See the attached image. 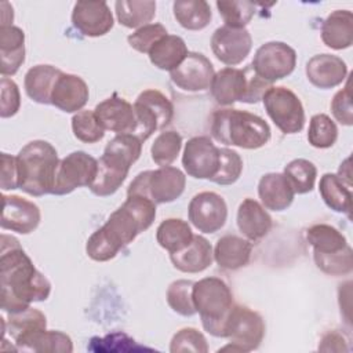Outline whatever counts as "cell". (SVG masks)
Masks as SVG:
<instances>
[{
    "label": "cell",
    "mask_w": 353,
    "mask_h": 353,
    "mask_svg": "<svg viewBox=\"0 0 353 353\" xmlns=\"http://www.w3.org/2000/svg\"><path fill=\"white\" fill-rule=\"evenodd\" d=\"M50 292L51 283L36 269L19 241L3 233L0 250L1 309L6 313L22 312L32 302L46 301Z\"/></svg>",
    "instance_id": "1"
},
{
    "label": "cell",
    "mask_w": 353,
    "mask_h": 353,
    "mask_svg": "<svg viewBox=\"0 0 353 353\" xmlns=\"http://www.w3.org/2000/svg\"><path fill=\"white\" fill-rule=\"evenodd\" d=\"M156 218V204L143 196L130 194L108 221L87 240L85 252L97 262L113 259L135 237L149 229Z\"/></svg>",
    "instance_id": "2"
},
{
    "label": "cell",
    "mask_w": 353,
    "mask_h": 353,
    "mask_svg": "<svg viewBox=\"0 0 353 353\" xmlns=\"http://www.w3.org/2000/svg\"><path fill=\"white\" fill-rule=\"evenodd\" d=\"M142 141L132 134H117L108 142L98 160V171L90 190L99 197L112 196L125 181L130 167L139 159Z\"/></svg>",
    "instance_id": "3"
},
{
    "label": "cell",
    "mask_w": 353,
    "mask_h": 353,
    "mask_svg": "<svg viewBox=\"0 0 353 353\" xmlns=\"http://www.w3.org/2000/svg\"><path fill=\"white\" fill-rule=\"evenodd\" d=\"M210 131L215 141L241 149H259L270 139L269 124L258 114L240 109H218L212 113Z\"/></svg>",
    "instance_id": "4"
},
{
    "label": "cell",
    "mask_w": 353,
    "mask_h": 353,
    "mask_svg": "<svg viewBox=\"0 0 353 353\" xmlns=\"http://www.w3.org/2000/svg\"><path fill=\"white\" fill-rule=\"evenodd\" d=\"M58 164L57 149L50 142L30 141L17 154L19 189L34 197L51 193Z\"/></svg>",
    "instance_id": "5"
},
{
    "label": "cell",
    "mask_w": 353,
    "mask_h": 353,
    "mask_svg": "<svg viewBox=\"0 0 353 353\" xmlns=\"http://www.w3.org/2000/svg\"><path fill=\"white\" fill-rule=\"evenodd\" d=\"M193 303L203 328L216 338H225V325L233 307V294L219 277H204L193 284Z\"/></svg>",
    "instance_id": "6"
},
{
    "label": "cell",
    "mask_w": 353,
    "mask_h": 353,
    "mask_svg": "<svg viewBox=\"0 0 353 353\" xmlns=\"http://www.w3.org/2000/svg\"><path fill=\"white\" fill-rule=\"evenodd\" d=\"M185 186V174L176 167L167 165L139 172L128 185L127 196L138 194L150 199L154 204H165L179 199Z\"/></svg>",
    "instance_id": "7"
},
{
    "label": "cell",
    "mask_w": 353,
    "mask_h": 353,
    "mask_svg": "<svg viewBox=\"0 0 353 353\" xmlns=\"http://www.w3.org/2000/svg\"><path fill=\"white\" fill-rule=\"evenodd\" d=\"M265 321L262 316L243 305H233L225 325V338L229 345L219 349V352H252L259 347L265 336Z\"/></svg>",
    "instance_id": "8"
},
{
    "label": "cell",
    "mask_w": 353,
    "mask_h": 353,
    "mask_svg": "<svg viewBox=\"0 0 353 353\" xmlns=\"http://www.w3.org/2000/svg\"><path fill=\"white\" fill-rule=\"evenodd\" d=\"M262 102L268 116L281 132L296 134L302 131L305 109L294 91L284 85H272L265 92Z\"/></svg>",
    "instance_id": "9"
},
{
    "label": "cell",
    "mask_w": 353,
    "mask_h": 353,
    "mask_svg": "<svg viewBox=\"0 0 353 353\" xmlns=\"http://www.w3.org/2000/svg\"><path fill=\"white\" fill-rule=\"evenodd\" d=\"M132 106L137 117V128L132 135L142 142L153 132L167 127L174 116L171 101L161 91L153 88L142 91Z\"/></svg>",
    "instance_id": "10"
},
{
    "label": "cell",
    "mask_w": 353,
    "mask_h": 353,
    "mask_svg": "<svg viewBox=\"0 0 353 353\" xmlns=\"http://www.w3.org/2000/svg\"><path fill=\"white\" fill-rule=\"evenodd\" d=\"M98 160L91 154L76 150L59 160L51 194L63 196L81 186H91L97 176Z\"/></svg>",
    "instance_id": "11"
},
{
    "label": "cell",
    "mask_w": 353,
    "mask_h": 353,
    "mask_svg": "<svg viewBox=\"0 0 353 353\" xmlns=\"http://www.w3.org/2000/svg\"><path fill=\"white\" fill-rule=\"evenodd\" d=\"M296 66V52L283 41L262 44L251 62L252 70L265 81L274 83L290 76Z\"/></svg>",
    "instance_id": "12"
},
{
    "label": "cell",
    "mask_w": 353,
    "mask_h": 353,
    "mask_svg": "<svg viewBox=\"0 0 353 353\" xmlns=\"http://www.w3.org/2000/svg\"><path fill=\"white\" fill-rule=\"evenodd\" d=\"M219 161V148L208 137H193L185 143L182 165L189 176L211 181L218 172Z\"/></svg>",
    "instance_id": "13"
},
{
    "label": "cell",
    "mask_w": 353,
    "mask_h": 353,
    "mask_svg": "<svg viewBox=\"0 0 353 353\" xmlns=\"http://www.w3.org/2000/svg\"><path fill=\"white\" fill-rule=\"evenodd\" d=\"M190 223L201 233H215L223 228L228 219L225 199L215 192H200L194 194L188 207Z\"/></svg>",
    "instance_id": "14"
},
{
    "label": "cell",
    "mask_w": 353,
    "mask_h": 353,
    "mask_svg": "<svg viewBox=\"0 0 353 353\" xmlns=\"http://www.w3.org/2000/svg\"><path fill=\"white\" fill-rule=\"evenodd\" d=\"M252 48V37L245 28L219 26L211 36V50L229 68L241 63Z\"/></svg>",
    "instance_id": "15"
},
{
    "label": "cell",
    "mask_w": 353,
    "mask_h": 353,
    "mask_svg": "<svg viewBox=\"0 0 353 353\" xmlns=\"http://www.w3.org/2000/svg\"><path fill=\"white\" fill-rule=\"evenodd\" d=\"M214 65L201 52L189 51L182 63L170 72L171 81L181 90L189 92L205 91L214 79Z\"/></svg>",
    "instance_id": "16"
},
{
    "label": "cell",
    "mask_w": 353,
    "mask_h": 353,
    "mask_svg": "<svg viewBox=\"0 0 353 353\" xmlns=\"http://www.w3.org/2000/svg\"><path fill=\"white\" fill-rule=\"evenodd\" d=\"M1 229L19 234H29L40 223L41 212L37 204L17 194H3Z\"/></svg>",
    "instance_id": "17"
},
{
    "label": "cell",
    "mask_w": 353,
    "mask_h": 353,
    "mask_svg": "<svg viewBox=\"0 0 353 353\" xmlns=\"http://www.w3.org/2000/svg\"><path fill=\"white\" fill-rule=\"evenodd\" d=\"M72 23L81 34L99 37L110 32L114 19L106 1H77L73 6Z\"/></svg>",
    "instance_id": "18"
},
{
    "label": "cell",
    "mask_w": 353,
    "mask_h": 353,
    "mask_svg": "<svg viewBox=\"0 0 353 353\" xmlns=\"http://www.w3.org/2000/svg\"><path fill=\"white\" fill-rule=\"evenodd\" d=\"M99 123L105 131L116 134H134L137 128V117L134 106L117 92L99 102L94 109Z\"/></svg>",
    "instance_id": "19"
},
{
    "label": "cell",
    "mask_w": 353,
    "mask_h": 353,
    "mask_svg": "<svg viewBox=\"0 0 353 353\" xmlns=\"http://www.w3.org/2000/svg\"><path fill=\"white\" fill-rule=\"evenodd\" d=\"M305 72L312 85L320 90H328L346 80L347 66L345 61L336 55L317 54L307 61Z\"/></svg>",
    "instance_id": "20"
},
{
    "label": "cell",
    "mask_w": 353,
    "mask_h": 353,
    "mask_svg": "<svg viewBox=\"0 0 353 353\" xmlns=\"http://www.w3.org/2000/svg\"><path fill=\"white\" fill-rule=\"evenodd\" d=\"M88 97V85L80 76L62 72L55 81L51 105L66 113H77L85 106Z\"/></svg>",
    "instance_id": "21"
},
{
    "label": "cell",
    "mask_w": 353,
    "mask_h": 353,
    "mask_svg": "<svg viewBox=\"0 0 353 353\" xmlns=\"http://www.w3.org/2000/svg\"><path fill=\"white\" fill-rule=\"evenodd\" d=\"M237 228L250 241L263 239L272 229V216L256 200L247 197L237 208Z\"/></svg>",
    "instance_id": "22"
},
{
    "label": "cell",
    "mask_w": 353,
    "mask_h": 353,
    "mask_svg": "<svg viewBox=\"0 0 353 353\" xmlns=\"http://www.w3.org/2000/svg\"><path fill=\"white\" fill-rule=\"evenodd\" d=\"M258 196L266 210L279 212L292 204L295 192L284 174L268 172L258 182Z\"/></svg>",
    "instance_id": "23"
},
{
    "label": "cell",
    "mask_w": 353,
    "mask_h": 353,
    "mask_svg": "<svg viewBox=\"0 0 353 353\" xmlns=\"http://www.w3.org/2000/svg\"><path fill=\"white\" fill-rule=\"evenodd\" d=\"M0 72L14 76L25 62V33L15 25L0 26Z\"/></svg>",
    "instance_id": "24"
},
{
    "label": "cell",
    "mask_w": 353,
    "mask_h": 353,
    "mask_svg": "<svg viewBox=\"0 0 353 353\" xmlns=\"http://www.w3.org/2000/svg\"><path fill=\"white\" fill-rule=\"evenodd\" d=\"M170 259L179 272L200 273L211 266L214 250L205 237L194 234L192 243L185 250L170 254Z\"/></svg>",
    "instance_id": "25"
},
{
    "label": "cell",
    "mask_w": 353,
    "mask_h": 353,
    "mask_svg": "<svg viewBox=\"0 0 353 353\" xmlns=\"http://www.w3.org/2000/svg\"><path fill=\"white\" fill-rule=\"evenodd\" d=\"M245 73L237 68H223L214 74L211 95L221 106H229L243 99L245 92Z\"/></svg>",
    "instance_id": "26"
},
{
    "label": "cell",
    "mask_w": 353,
    "mask_h": 353,
    "mask_svg": "<svg viewBox=\"0 0 353 353\" xmlns=\"http://www.w3.org/2000/svg\"><path fill=\"white\" fill-rule=\"evenodd\" d=\"M251 251L250 240L236 234H225L215 244L214 261L221 269L237 270L250 262Z\"/></svg>",
    "instance_id": "27"
},
{
    "label": "cell",
    "mask_w": 353,
    "mask_h": 353,
    "mask_svg": "<svg viewBox=\"0 0 353 353\" xmlns=\"http://www.w3.org/2000/svg\"><path fill=\"white\" fill-rule=\"evenodd\" d=\"M15 349L19 352H51V353H70L73 343L69 335L54 330H36L15 341Z\"/></svg>",
    "instance_id": "28"
},
{
    "label": "cell",
    "mask_w": 353,
    "mask_h": 353,
    "mask_svg": "<svg viewBox=\"0 0 353 353\" xmlns=\"http://www.w3.org/2000/svg\"><path fill=\"white\" fill-rule=\"evenodd\" d=\"M321 40L331 50H345L353 43V14L335 10L323 21Z\"/></svg>",
    "instance_id": "29"
},
{
    "label": "cell",
    "mask_w": 353,
    "mask_h": 353,
    "mask_svg": "<svg viewBox=\"0 0 353 353\" xmlns=\"http://www.w3.org/2000/svg\"><path fill=\"white\" fill-rule=\"evenodd\" d=\"M62 70L52 65H36L30 68L23 79L26 95L41 105L51 103V94Z\"/></svg>",
    "instance_id": "30"
},
{
    "label": "cell",
    "mask_w": 353,
    "mask_h": 353,
    "mask_svg": "<svg viewBox=\"0 0 353 353\" xmlns=\"http://www.w3.org/2000/svg\"><path fill=\"white\" fill-rule=\"evenodd\" d=\"M188 52L186 43L182 37L176 34H165L150 48L148 55L156 68L171 72L182 63Z\"/></svg>",
    "instance_id": "31"
},
{
    "label": "cell",
    "mask_w": 353,
    "mask_h": 353,
    "mask_svg": "<svg viewBox=\"0 0 353 353\" xmlns=\"http://www.w3.org/2000/svg\"><path fill=\"white\" fill-rule=\"evenodd\" d=\"M319 192L328 208H331L335 212H342L350 216V208H352L350 183L345 182V179H342L338 174L325 172L320 178Z\"/></svg>",
    "instance_id": "32"
},
{
    "label": "cell",
    "mask_w": 353,
    "mask_h": 353,
    "mask_svg": "<svg viewBox=\"0 0 353 353\" xmlns=\"http://www.w3.org/2000/svg\"><path fill=\"white\" fill-rule=\"evenodd\" d=\"M190 225L181 218L164 219L156 230V241L170 254L185 250L193 240Z\"/></svg>",
    "instance_id": "33"
},
{
    "label": "cell",
    "mask_w": 353,
    "mask_h": 353,
    "mask_svg": "<svg viewBox=\"0 0 353 353\" xmlns=\"http://www.w3.org/2000/svg\"><path fill=\"white\" fill-rule=\"evenodd\" d=\"M176 22L186 30H201L212 18L211 7L204 0H178L172 4Z\"/></svg>",
    "instance_id": "34"
},
{
    "label": "cell",
    "mask_w": 353,
    "mask_h": 353,
    "mask_svg": "<svg viewBox=\"0 0 353 353\" xmlns=\"http://www.w3.org/2000/svg\"><path fill=\"white\" fill-rule=\"evenodd\" d=\"M116 17L120 25L139 29L148 25L156 15V1L152 0H117L114 3Z\"/></svg>",
    "instance_id": "35"
},
{
    "label": "cell",
    "mask_w": 353,
    "mask_h": 353,
    "mask_svg": "<svg viewBox=\"0 0 353 353\" xmlns=\"http://www.w3.org/2000/svg\"><path fill=\"white\" fill-rule=\"evenodd\" d=\"M306 240L313 247V254H334L349 247L342 232L327 223L312 225L306 230Z\"/></svg>",
    "instance_id": "36"
},
{
    "label": "cell",
    "mask_w": 353,
    "mask_h": 353,
    "mask_svg": "<svg viewBox=\"0 0 353 353\" xmlns=\"http://www.w3.org/2000/svg\"><path fill=\"white\" fill-rule=\"evenodd\" d=\"M294 192L298 194H305L313 190L317 176L316 165L306 159H294L285 167L284 172Z\"/></svg>",
    "instance_id": "37"
},
{
    "label": "cell",
    "mask_w": 353,
    "mask_h": 353,
    "mask_svg": "<svg viewBox=\"0 0 353 353\" xmlns=\"http://www.w3.org/2000/svg\"><path fill=\"white\" fill-rule=\"evenodd\" d=\"M47 327V319L43 312L29 306L28 309L17 313H8L7 331L11 338L18 341L23 335Z\"/></svg>",
    "instance_id": "38"
},
{
    "label": "cell",
    "mask_w": 353,
    "mask_h": 353,
    "mask_svg": "<svg viewBox=\"0 0 353 353\" xmlns=\"http://www.w3.org/2000/svg\"><path fill=\"white\" fill-rule=\"evenodd\" d=\"M182 148V137L179 132L170 130V131H163L160 132L154 142L152 143L150 148V154L152 160L160 165V167H167L171 165Z\"/></svg>",
    "instance_id": "39"
},
{
    "label": "cell",
    "mask_w": 353,
    "mask_h": 353,
    "mask_svg": "<svg viewBox=\"0 0 353 353\" xmlns=\"http://www.w3.org/2000/svg\"><path fill=\"white\" fill-rule=\"evenodd\" d=\"M338 139V127L335 121L325 113L312 116L307 130V141L313 148L328 149Z\"/></svg>",
    "instance_id": "40"
},
{
    "label": "cell",
    "mask_w": 353,
    "mask_h": 353,
    "mask_svg": "<svg viewBox=\"0 0 353 353\" xmlns=\"http://www.w3.org/2000/svg\"><path fill=\"white\" fill-rule=\"evenodd\" d=\"M193 284L194 281L181 279V280L172 281L167 288L165 298H167L168 306L175 313L183 317H192L197 313L193 303V296H192Z\"/></svg>",
    "instance_id": "41"
},
{
    "label": "cell",
    "mask_w": 353,
    "mask_h": 353,
    "mask_svg": "<svg viewBox=\"0 0 353 353\" xmlns=\"http://www.w3.org/2000/svg\"><path fill=\"white\" fill-rule=\"evenodd\" d=\"M73 135L84 143H95L105 135V128L99 123L94 110H80L72 117Z\"/></svg>",
    "instance_id": "42"
},
{
    "label": "cell",
    "mask_w": 353,
    "mask_h": 353,
    "mask_svg": "<svg viewBox=\"0 0 353 353\" xmlns=\"http://www.w3.org/2000/svg\"><path fill=\"white\" fill-rule=\"evenodd\" d=\"M316 266L330 276L349 274L353 269V254L350 245L334 254H313Z\"/></svg>",
    "instance_id": "43"
},
{
    "label": "cell",
    "mask_w": 353,
    "mask_h": 353,
    "mask_svg": "<svg viewBox=\"0 0 353 353\" xmlns=\"http://www.w3.org/2000/svg\"><path fill=\"white\" fill-rule=\"evenodd\" d=\"M216 8L225 25L230 28H244L255 12V4L251 1H216Z\"/></svg>",
    "instance_id": "44"
},
{
    "label": "cell",
    "mask_w": 353,
    "mask_h": 353,
    "mask_svg": "<svg viewBox=\"0 0 353 353\" xmlns=\"http://www.w3.org/2000/svg\"><path fill=\"white\" fill-rule=\"evenodd\" d=\"M219 154H221V161H219V168L215 176L211 178V182L216 185H232L234 183L243 171V160L240 154L229 148H219Z\"/></svg>",
    "instance_id": "45"
},
{
    "label": "cell",
    "mask_w": 353,
    "mask_h": 353,
    "mask_svg": "<svg viewBox=\"0 0 353 353\" xmlns=\"http://www.w3.org/2000/svg\"><path fill=\"white\" fill-rule=\"evenodd\" d=\"M171 353L181 352H196V353H207L208 343L205 336L193 327H185L176 331L170 342Z\"/></svg>",
    "instance_id": "46"
},
{
    "label": "cell",
    "mask_w": 353,
    "mask_h": 353,
    "mask_svg": "<svg viewBox=\"0 0 353 353\" xmlns=\"http://www.w3.org/2000/svg\"><path fill=\"white\" fill-rule=\"evenodd\" d=\"M165 34H168V32L161 23H148L137 29L134 33L128 34L127 41L130 47L135 51L141 54H148L150 48Z\"/></svg>",
    "instance_id": "47"
},
{
    "label": "cell",
    "mask_w": 353,
    "mask_h": 353,
    "mask_svg": "<svg viewBox=\"0 0 353 353\" xmlns=\"http://www.w3.org/2000/svg\"><path fill=\"white\" fill-rule=\"evenodd\" d=\"M1 99H0V116L3 119L12 117L18 113L21 106V95L18 85L14 80L3 76L0 80Z\"/></svg>",
    "instance_id": "48"
},
{
    "label": "cell",
    "mask_w": 353,
    "mask_h": 353,
    "mask_svg": "<svg viewBox=\"0 0 353 353\" xmlns=\"http://www.w3.org/2000/svg\"><path fill=\"white\" fill-rule=\"evenodd\" d=\"M330 106H331V113L338 123L347 127L353 124V109H352V95H350L349 81L342 90H339L334 95Z\"/></svg>",
    "instance_id": "49"
},
{
    "label": "cell",
    "mask_w": 353,
    "mask_h": 353,
    "mask_svg": "<svg viewBox=\"0 0 353 353\" xmlns=\"http://www.w3.org/2000/svg\"><path fill=\"white\" fill-rule=\"evenodd\" d=\"M245 73V92L244 97L241 99V102L245 103H256L259 101H262L265 92L272 87L270 83L265 81L263 79H261L251 68V65H248L247 68L243 69Z\"/></svg>",
    "instance_id": "50"
},
{
    "label": "cell",
    "mask_w": 353,
    "mask_h": 353,
    "mask_svg": "<svg viewBox=\"0 0 353 353\" xmlns=\"http://www.w3.org/2000/svg\"><path fill=\"white\" fill-rule=\"evenodd\" d=\"M0 186H1L3 190L19 189L17 156H11L8 153H1V182H0Z\"/></svg>",
    "instance_id": "51"
}]
</instances>
